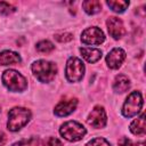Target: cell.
<instances>
[{
	"label": "cell",
	"instance_id": "cell-12",
	"mask_svg": "<svg viewBox=\"0 0 146 146\" xmlns=\"http://www.w3.org/2000/svg\"><path fill=\"white\" fill-rule=\"evenodd\" d=\"M80 52L82 57L88 62V63H96L102 58V50L97 48H89V47H81Z\"/></svg>",
	"mask_w": 146,
	"mask_h": 146
},
{
	"label": "cell",
	"instance_id": "cell-17",
	"mask_svg": "<svg viewBox=\"0 0 146 146\" xmlns=\"http://www.w3.org/2000/svg\"><path fill=\"white\" fill-rule=\"evenodd\" d=\"M107 6L115 13H123L128 6H129V1H121V0H107L106 1Z\"/></svg>",
	"mask_w": 146,
	"mask_h": 146
},
{
	"label": "cell",
	"instance_id": "cell-1",
	"mask_svg": "<svg viewBox=\"0 0 146 146\" xmlns=\"http://www.w3.org/2000/svg\"><path fill=\"white\" fill-rule=\"evenodd\" d=\"M31 70L34 74V76L43 83H48L50 81H52L55 79V75L57 73V66L55 63L46 60V59H39L35 60L32 66Z\"/></svg>",
	"mask_w": 146,
	"mask_h": 146
},
{
	"label": "cell",
	"instance_id": "cell-2",
	"mask_svg": "<svg viewBox=\"0 0 146 146\" xmlns=\"http://www.w3.org/2000/svg\"><path fill=\"white\" fill-rule=\"evenodd\" d=\"M31 119V111L25 107H14L8 113L7 128L10 131H18L27 124Z\"/></svg>",
	"mask_w": 146,
	"mask_h": 146
},
{
	"label": "cell",
	"instance_id": "cell-14",
	"mask_svg": "<svg viewBox=\"0 0 146 146\" xmlns=\"http://www.w3.org/2000/svg\"><path fill=\"white\" fill-rule=\"evenodd\" d=\"M130 131L136 136H144L146 132V122H145V114L141 113L140 116L135 119L130 124Z\"/></svg>",
	"mask_w": 146,
	"mask_h": 146
},
{
	"label": "cell",
	"instance_id": "cell-15",
	"mask_svg": "<svg viewBox=\"0 0 146 146\" xmlns=\"http://www.w3.org/2000/svg\"><path fill=\"white\" fill-rule=\"evenodd\" d=\"M22 60L21 56L11 50H3L0 51V65H11L17 64Z\"/></svg>",
	"mask_w": 146,
	"mask_h": 146
},
{
	"label": "cell",
	"instance_id": "cell-6",
	"mask_svg": "<svg viewBox=\"0 0 146 146\" xmlns=\"http://www.w3.org/2000/svg\"><path fill=\"white\" fill-rule=\"evenodd\" d=\"M84 64L78 57H70L65 66V76L68 82H79L84 75Z\"/></svg>",
	"mask_w": 146,
	"mask_h": 146
},
{
	"label": "cell",
	"instance_id": "cell-21",
	"mask_svg": "<svg viewBox=\"0 0 146 146\" xmlns=\"http://www.w3.org/2000/svg\"><path fill=\"white\" fill-rule=\"evenodd\" d=\"M55 39L59 42H68L73 39V34L68 32H59L55 34Z\"/></svg>",
	"mask_w": 146,
	"mask_h": 146
},
{
	"label": "cell",
	"instance_id": "cell-8",
	"mask_svg": "<svg viewBox=\"0 0 146 146\" xmlns=\"http://www.w3.org/2000/svg\"><path fill=\"white\" fill-rule=\"evenodd\" d=\"M87 122H88V124H90L91 127H94L96 129L104 128L107 122V116H106L104 107L100 105L95 106L91 110V112L89 113V115L87 117Z\"/></svg>",
	"mask_w": 146,
	"mask_h": 146
},
{
	"label": "cell",
	"instance_id": "cell-3",
	"mask_svg": "<svg viewBox=\"0 0 146 146\" xmlns=\"http://www.w3.org/2000/svg\"><path fill=\"white\" fill-rule=\"evenodd\" d=\"M2 83L8 90L14 92H22L27 88V81L24 75L15 70H6L3 72Z\"/></svg>",
	"mask_w": 146,
	"mask_h": 146
},
{
	"label": "cell",
	"instance_id": "cell-13",
	"mask_svg": "<svg viewBox=\"0 0 146 146\" xmlns=\"http://www.w3.org/2000/svg\"><path fill=\"white\" fill-rule=\"evenodd\" d=\"M130 88V79L124 74H119L113 81V90L119 94L125 92Z\"/></svg>",
	"mask_w": 146,
	"mask_h": 146
},
{
	"label": "cell",
	"instance_id": "cell-4",
	"mask_svg": "<svg viewBox=\"0 0 146 146\" xmlns=\"http://www.w3.org/2000/svg\"><path fill=\"white\" fill-rule=\"evenodd\" d=\"M59 133L68 141H79L86 136L87 130L81 123L76 121H67L60 125Z\"/></svg>",
	"mask_w": 146,
	"mask_h": 146
},
{
	"label": "cell",
	"instance_id": "cell-16",
	"mask_svg": "<svg viewBox=\"0 0 146 146\" xmlns=\"http://www.w3.org/2000/svg\"><path fill=\"white\" fill-rule=\"evenodd\" d=\"M82 8L88 15H94L102 10V3L98 0H86L82 2Z\"/></svg>",
	"mask_w": 146,
	"mask_h": 146
},
{
	"label": "cell",
	"instance_id": "cell-23",
	"mask_svg": "<svg viewBox=\"0 0 146 146\" xmlns=\"http://www.w3.org/2000/svg\"><path fill=\"white\" fill-rule=\"evenodd\" d=\"M31 143H32V139H22L14 143L11 146H31Z\"/></svg>",
	"mask_w": 146,
	"mask_h": 146
},
{
	"label": "cell",
	"instance_id": "cell-18",
	"mask_svg": "<svg viewBox=\"0 0 146 146\" xmlns=\"http://www.w3.org/2000/svg\"><path fill=\"white\" fill-rule=\"evenodd\" d=\"M54 49H55V46L48 40H42V41L36 43V50L42 52V54H49Z\"/></svg>",
	"mask_w": 146,
	"mask_h": 146
},
{
	"label": "cell",
	"instance_id": "cell-7",
	"mask_svg": "<svg viewBox=\"0 0 146 146\" xmlns=\"http://www.w3.org/2000/svg\"><path fill=\"white\" fill-rule=\"evenodd\" d=\"M81 41L84 44L98 46L105 41V34L99 27L91 26V27L86 29L81 33Z\"/></svg>",
	"mask_w": 146,
	"mask_h": 146
},
{
	"label": "cell",
	"instance_id": "cell-25",
	"mask_svg": "<svg viewBox=\"0 0 146 146\" xmlns=\"http://www.w3.org/2000/svg\"><path fill=\"white\" fill-rule=\"evenodd\" d=\"M6 141H7V136H6V133L0 130V146H3V145L6 144Z\"/></svg>",
	"mask_w": 146,
	"mask_h": 146
},
{
	"label": "cell",
	"instance_id": "cell-26",
	"mask_svg": "<svg viewBox=\"0 0 146 146\" xmlns=\"http://www.w3.org/2000/svg\"><path fill=\"white\" fill-rule=\"evenodd\" d=\"M133 146H145V141H139L137 144H133Z\"/></svg>",
	"mask_w": 146,
	"mask_h": 146
},
{
	"label": "cell",
	"instance_id": "cell-22",
	"mask_svg": "<svg viewBox=\"0 0 146 146\" xmlns=\"http://www.w3.org/2000/svg\"><path fill=\"white\" fill-rule=\"evenodd\" d=\"M41 146H63V143L58 139V138H55V137H49L47 138Z\"/></svg>",
	"mask_w": 146,
	"mask_h": 146
},
{
	"label": "cell",
	"instance_id": "cell-10",
	"mask_svg": "<svg viewBox=\"0 0 146 146\" xmlns=\"http://www.w3.org/2000/svg\"><path fill=\"white\" fill-rule=\"evenodd\" d=\"M125 59V51L122 48H113L106 56V64L110 68H119Z\"/></svg>",
	"mask_w": 146,
	"mask_h": 146
},
{
	"label": "cell",
	"instance_id": "cell-11",
	"mask_svg": "<svg viewBox=\"0 0 146 146\" xmlns=\"http://www.w3.org/2000/svg\"><path fill=\"white\" fill-rule=\"evenodd\" d=\"M78 99L76 98H70V99H63L60 100L54 110L55 115L57 116H67L71 113H73L76 108Z\"/></svg>",
	"mask_w": 146,
	"mask_h": 146
},
{
	"label": "cell",
	"instance_id": "cell-9",
	"mask_svg": "<svg viewBox=\"0 0 146 146\" xmlns=\"http://www.w3.org/2000/svg\"><path fill=\"white\" fill-rule=\"evenodd\" d=\"M106 26H107V30H108V33L113 38V39H121L124 33H125V30H124V25H123V22L117 18V17H110L107 21H106Z\"/></svg>",
	"mask_w": 146,
	"mask_h": 146
},
{
	"label": "cell",
	"instance_id": "cell-19",
	"mask_svg": "<svg viewBox=\"0 0 146 146\" xmlns=\"http://www.w3.org/2000/svg\"><path fill=\"white\" fill-rule=\"evenodd\" d=\"M15 10H16V8L13 5L5 2V1H0V15L7 16V15L13 14Z\"/></svg>",
	"mask_w": 146,
	"mask_h": 146
},
{
	"label": "cell",
	"instance_id": "cell-20",
	"mask_svg": "<svg viewBox=\"0 0 146 146\" xmlns=\"http://www.w3.org/2000/svg\"><path fill=\"white\" fill-rule=\"evenodd\" d=\"M86 146H111V144L103 137H96V138L91 139L90 141H88L86 144Z\"/></svg>",
	"mask_w": 146,
	"mask_h": 146
},
{
	"label": "cell",
	"instance_id": "cell-5",
	"mask_svg": "<svg viewBox=\"0 0 146 146\" xmlns=\"http://www.w3.org/2000/svg\"><path fill=\"white\" fill-rule=\"evenodd\" d=\"M144 100H143V96L139 91H132L129 94V96L127 97L125 102L123 103L122 106V114L125 117H132L135 115H137L143 107Z\"/></svg>",
	"mask_w": 146,
	"mask_h": 146
},
{
	"label": "cell",
	"instance_id": "cell-24",
	"mask_svg": "<svg viewBox=\"0 0 146 146\" xmlns=\"http://www.w3.org/2000/svg\"><path fill=\"white\" fill-rule=\"evenodd\" d=\"M119 146H133V143H132L129 138L123 137V138L119 141Z\"/></svg>",
	"mask_w": 146,
	"mask_h": 146
}]
</instances>
